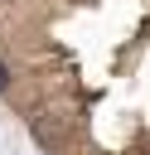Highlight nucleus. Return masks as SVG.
I'll use <instances>...</instances> for the list:
<instances>
[{
	"mask_svg": "<svg viewBox=\"0 0 150 155\" xmlns=\"http://www.w3.org/2000/svg\"><path fill=\"white\" fill-rule=\"evenodd\" d=\"M0 92H5V63H0Z\"/></svg>",
	"mask_w": 150,
	"mask_h": 155,
	"instance_id": "nucleus-1",
	"label": "nucleus"
}]
</instances>
